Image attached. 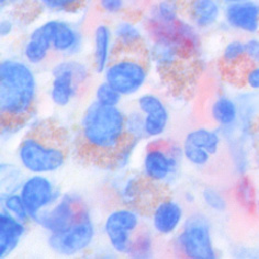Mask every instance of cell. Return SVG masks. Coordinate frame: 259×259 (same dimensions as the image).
<instances>
[{"mask_svg":"<svg viewBox=\"0 0 259 259\" xmlns=\"http://www.w3.org/2000/svg\"><path fill=\"white\" fill-rule=\"evenodd\" d=\"M0 2H2L3 8H5V7H9V6L12 4H15L17 0H0Z\"/></svg>","mask_w":259,"mask_h":259,"instance_id":"cell-41","label":"cell"},{"mask_svg":"<svg viewBox=\"0 0 259 259\" xmlns=\"http://www.w3.org/2000/svg\"><path fill=\"white\" fill-rule=\"evenodd\" d=\"M183 14L184 3L180 0H154L142 20L146 37L153 38L164 34L183 18Z\"/></svg>","mask_w":259,"mask_h":259,"instance_id":"cell-13","label":"cell"},{"mask_svg":"<svg viewBox=\"0 0 259 259\" xmlns=\"http://www.w3.org/2000/svg\"><path fill=\"white\" fill-rule=\"evenodd\" d=\"M83 49V35L74 23L56 19L53 36V54L62 58L77 57Z\"/></svg>","mask_w":259,"mask_h":259,"instance_id":"cell-20","label":"cell"},{"mask_svg":"<svg viewBox=\"0 0 259 259\" xmlns=\"http://www.w3.org/2000/svg\"><path fill=\"white\" fill-rule=\"evenodd\" d=\"M202 200L209 209L215 212H223L226 209V200L222 193L212 187H206L202 191Z\"/></svg>","mask_w":259,"mask_h":259,"instance_id":"cell-38","label":"cell"},{"mask_svg":"<svg viewBox=\"0 0 259 259\" xmlns=\"http://www.w3.org/2000/svg\"><path fill=\"white\" fill-rule=\"evenodd\" d=\"M56 19L45 21L30 32L22 45V58L32 66L47 63L53 54V36Z\"/></svg>","mask_w":259,"mask_h":259,"instance_id":"cell-15","label":"cell"},{"mask_svg":"<svg viewBox=\"0 0 259 259\" xmlns=\"http://www.w3.org/2000/svg\"><path fill=\"white\" fill-rule=\"evenodd\" d=\"M223 19L233 30L248 34L257 33L259 32V3L257 0H245L224 5Z\"/></svg>","mask_w":259,"mask_h":259,"instance_id":"cell-16","label":"cell"},{"mask_svg":"<svg viewBox=\"0 0 259 259\" xmlns=\"http://www.w3.org/2000/svg\"><path fill=\"white\" fill-rule=\"evenodd\" d=\"M153 234L148 230H142L141 228L133 236L131 248H130L127 256L135 259H147L153 257Z\"/></svg>","mask_w":259,"mask_h":259,"instance_id":"cell-28","label":"cell"},{"mask_svg":"<svg viewBox=\"0 0 259 259\" xmlns=\"http://www.w3.org/2000/svg\"><path fill=\"white\" fill-rule=\"evenodd\" d=\"M95 235V224L90 211L86 206L78 219L68 229L49 234L48 245L57 255L77 256L93 245Z\"/></svg>","mask_w":259,"mask_h":259,"instance_id":"cell-8","label":"cell"},{"mask_svg":"<svg viewBox=\"0 0 259 259\" xmlns=\"http://www.w3.org/2000/svg\"><path fill=\"white\" fill-rule=\"evenodd\" d=\"M19 193L23 200L31 222L41 214L43 211L55 204L63 194L48 175L30 174L24 178Z\"/></svg>","mask_w":259,"mask_h":259,"instance_id":"cell-10","label":"cell"},{"mask_svg":"<svg viewBox=\"0 0 259 259\" xmlns=\"http://www.w3.org/2000/svg\"><path fill=\"white\" fill-rule=\"evenodd\" d=\"M131 3L132 0H96L99 11L109 17H122Z\"/></svg>","mask_w":259,"mask_h":259,"instance_id":"cell-37","label":"cell"},{"mask_svg":"<svg viewBox=\"0 0 259 259\" xmlns=\"http://www.w3.org/2000/svg\"><path fill=\"white\" fill-rule=\"evenodd\" d=\"M125 116L120 106H102L95 100L89 103L78 125L80 151L92 160L112 168L115 154L128 139Z\"/></svg>","mask_w":259,"mask_h":259,"instance_id":"cell-1","label":"cell"},{"mask_svg":"<svg viewBox=\"0 0 259 259\" xmlns=\"http://www.w3.org/2000/svg\"><path fill=\"white\" fill-rule=\"evenodd\" d=\"M41 9L52 14H73L82 8L87 0H34Z\"/></svg>","mask_w":259,"mask_h":259,"instance_id":"cell-30","label":"cell"},{"mask_svg":"<svg viewBox=\"0 0 259 259\" xmlns=\"http://www.w3.org/2000/svg\"><path fill=\"white\" fill-rule=\"evenodd\" d=\"M184 141L203 148L206 152H209L212 156L218 154L222 142L221 137L218 132L205 127L194 128L192 131L188 132Z\"/></svg>","mask_w":259,"mask_h":259,"instance_id":"cell-26","label":"cell"},{"mask_svg":"<svg viewBox=\"0 0 259 259\" xmlns=\"http://www.w3.org/2000/svg\"><path fill=\"white\" fill-rule=\"evenodd\" d=\"M211 115L217 124L221 127H231L236 123L238 109L234 100L228 96H220L212 103Z\"/></svg>","mask_w":259,"mask_h":259,"instance_id":"cell-25","label":"cell"},{"mask_svg":"<svg viewBox=\"0 0 259 259\" xmlns=\"http://www.w3.org/2000/svg\"><path fill=\"white\" fill-rule=\"evenodd\" d=\"M239 2H245V0H221V3H222L223 5L234 4V3H239Z\"/></svg>","mask_w":259,"mask_h":259,"instance_id":"cell-42","label":"cell"},{"mask_svg":"<svg viewBox=\"0 0 259 259\" xmlns=\"http://www.w3.org/2000/svg\"><path fill=\"white\" fill-rule=\"evenodd\" d=\"M37 78L23 58L7 57L0 64V113L3 131L25 125L35 112Z\"/></svg>","mask_w":259,"mask_h":259,"instance_id":"cell-2","label":"cell"},{"mask_svg":"<svg viewBox=\"0 0 259 259\" xmlns=\"http://www.w3.org/2000/svg\"><path fill=\"white\" fill-rule=\"evenodd\" d=\"M67 156L65 133L49 123H41L25 134L17 151L21 168L29 174L56 172L66 163Z\"/></svg>","mask_w":259,"mask_h":259,"instance_id":"cell-3","label":"cell"},{"mask_svg":"<svg viewBox=\"0 0 259 259\" xmlns=\"http://www.w3.org/2000/svg\"><path fill=\"white\" fill-rule=\"evenodd\" d=\"M245 42L241 40H232L225 44L221 54V65L225 73L239 66L246 60Z\"/></svg>","mask_w":259,"mask_h":259,"instance_id":"cell-27","label":"cell"},{"mask_svg":"<svg viewBox=\"0 0 259 259\" xmlns=\"http://www.w3.org/2000/svg\"><path fill=\"white\" fill-rule=\"evenodd\" d=\"M183 150H184L185 159L192 166L204 167L210 163L212 155L201 147H198L196 145L184 141Z\"/></svg>","mask_w":259,"mask_h":259,"instance_id":"cell-35","label":"cell"},{"mask_svg":"<svg viewBox=\"0 0 259 259\" xmlns=\"http://www.w3.org/2000/svg\"><path fill=\"white\" fill-rule=\"evenodd\" d=\"M86 206L82 199L77 194H64L55 204L43 211L33 223L49 234L60 233L68 229Z\"/></svg>","mask_w":259,"mask_h":259,"instance_id":"cell-11","label":"cell"},{"mask_svg":"<svg viewBox=\"0 0 259 259\" xmlns=\"http://www.w3.org/2000/svg\"><path fill=\"white\" fill-rule=\"evenodd\" d=\"M238 203L246 210H252L255 206V190L250 180L247 177H242L238 180L235 189Z\"/></svg>","mask_w":259,"mask_h":259,"instance_id":"cell-34","label":"cell"},{"mask_svg":"<svg viewBox=\"0 0 259 259\" xmlns=\"http://www.w3.org/2000/svg\"><path fill=\"white\" fill-rule=\"evenodd\" d=\"M141 229V213L137 208L123 205L111 211L103 222L102 231L112 250L128 255L133 236Z\"/></svg>","mask_w":259,"mask_h":259,"instance_id":"cell-9","label":"cell"},{"mask_svg":"<svg viewBox=\"0 0 259 259\" xmlns=\"http://www.w3.org/2000/svg\"><path fill=\"white\" fill-rule=\"evenodd\" d=\"M146 55L151 65L161 72L176 68L183 61L187 60L178 45L166 37L147 40Z\"/></svg>","mask_w":259,"mask_h":259,"instance_id":"cell-19","label":"cell"},{"mask_svg":"<svg viewBox=\"0 0 259 259\" xmlns=\"http://www.w3.org/2000/svg\"><path fill=\"white\" fill-rule=\"evenodd\" d=\"M124 98L118 90H115L110 83L107 81H101L98 86L96 87L94 93V100L100 103L102 106L108 107H118L122 99Z\"/></svg>","mask_w":259,"mask_h":259,"instance_id":"cell-31","label":"cell"},{"mask_svg":"<svg viewBox=\"0 0 259 259\" xmlns=\"http://www.w3.org/2000/svg\"><path fill=\"white\" fill-rule=\"evenodd\" d=\"M151 63L146 50L141 52H115L103 72V80L110 83L123 97H132L141 93L148 80Z\"/></svg>","mask_w":259,"mask_h":259,"instance_id":"cell-4","label":"cell"},{"mask_svg":"<svg viewBox=\"0 0 259 259\" xmlns=\"http://www.w3.org/2000/svg\"><path fill=\"white\" fill-rule=\"evenodd\" d=\"M2 210L20 220V221L25 223L31 222L28 210L25 208L23 200L19 192L2 194Z\"/></svg>","mask_w":259,"mask_h":259,"instance_id":"cell-29","label":"cell"},{"mask_svg":"<svg viewBox=\"0 0 259 259\" xmlns=\"http://www.w3.org/2000/svg\"><path fill=\"white\" fill-rule=\"evenodd\" d=\"M145 184L143 177L135 176V175H127L124 178H122L115 185L116 197L120 199L122 205L138 209Z\"/></svg>","mask_w":259,"mask_h":259,"instance_id":"cell-24","label":"cell"},{"mask_svg":"<svg viewBox=\"0 0 259 259\" xmlns=\"http://www.w3.org/2000/svg\"><path fill=\"white\" fill-rule=\"evenodd\" d=\"M89 78L90 67L85 62L76 57L62 58L51 69L50 100L56 107H67L79 96Z\"/></svg>","mask_w":259,"mask_h":259,"instance_id":"cell-6","label":"cell"},{"mask_svg":"<svg viewBox=\"0 0 259 259\" xmlns=\"http://www.w3.org/2000/svg\"><path fill=\"white\" fill-rule=\"evenodd\" d=\"M125 130L128 139L137 140L139 142L146 139L144 130V115L138 109L126 113Z\"/></svg>","mask_w":259,"mask_h":259,"instance_id":"cell-33","label":"cell"},{"mask_svg":"<svg viewBox=\"0 0 259 259\" xmlns=\"http://www.w3.org/2000/svg\"><path fill=\"white\" fill-rule=\"evenodd\" d=\"M174 248L177 254L189 259H214L211 224L201 213H192L183 223L175 237Z\"/></svg>","mask_w":259,"mask_h":259,"instance_id":"cell-7","label":"cell"},{"mask_svg":"<svg viewBox=\"0 0 259 259\" xmlns=\"http://www.w3.org/2000/svg\"><path fill=\"white\" fill-rule=\"evenodd\" d=\"M246 57L255 64H259V38H249L245 42Z\"/></svg>","mask_w":259,"mask_h":259,"instance_id":"cell-39","label":"cell"},{"mask_svg":"<svg viewBox=\"0 0 259 259\" xmlns=\"http://www.w3.org/2000/svg\"><path fill=\"white\" fill-rule=\"evenodd\" d=\"M115 52H141L146 50L147 37L142 22L121 17L112 25Z\"/></svg>","mask_w":259,"mask_h":259,"instance_id":"cell-17","label":"cell"},{"mask_svg":"<svg viewBox=\"0 0 259 259\" xmlns=\"http://www.w3.org/2000/svg\"><path fill=\"white\" fill-rule=\"evenodd\" d=\"M137 109L144 115L145 137L160 139L169 125L170 113L163 99L155 94H142L137 99Z\"/></svg>","mask_w":259,"mask_h":259,"instance_id":"cell-14","label":"cell"},{"mask_svg":"<svg viewBox=\"0 0 259 259\" xmlns=\"http://www.w3.org/2000/svg\"><path fill=\"white\" fill-rule=\"evenodd\" d=\"M184 15L200 31L214 27L223 16L221 0H186Z\"/></svg>","mask_w":259,"mask_h":259,"instance_id":"cell-21","label":"cell"},{"mask_svg":"<svg viewBox=\"0 0 259 259\" xmlns=\"http://www.w3.org/2000/svg\"><path fill=\"white\" fill-rule=\"evenodd\" d=\"M29 223L2 210L0 214V258H7L20 245Z\"/></svg>","mask_w":259,"mask_h":259,"instance_id":"cell-23","label":"cell"},{"mask_svg":"<svg viewBox=\"0 0 259 259\" xmlns=\"http://www.w3.org/2000/svg\"><path fill=\"white\" fill-rule=\"evenodd\" d=\"M15 28V23L10 18H3L2 22H0V34H2L3 38H7L14 33Z\"/></svg>","mask_w":259,"mask_h":259,"instance_id":"cell-40","label":"cell"},{"mask_svg":"<svg viewBox=\"0 0 259 259\" xmlns=\"http://www.w3.org/2000/svg\"><path fill=\"white\" fill-rule=\"evenodd\" d=\"M21 178L20 168L9 164L2 165V194L19 192L23 179Z\"/></svg>","mask_w":259,"mask_h":259,"instance_id":"cell-32","label":"cell"},{"mask_svg":"<svg viewBox=\"0 0 259 259\" xmlns=\"http://www.w3.org/2000/svg\"><path fill=\"white\" fill-rule=\"evenodd\" d=\"M183 144L164 140H152L145 148L142 172L147 183L167 187L177 178L184 159Z\"/></svg>","mask_w":259,"mask_h":259,"instance_id":"cell-5","label":"cell"},{"mask_svg":"<svg viewBox=\"0 0 259 259\" xmlns=\"http://www.w3.org/2000/svg\"><path fill=\"white\" fill-rule=\"evenodd\" d=\"M148 214L153 231L160 236L176 234L185 221L183 204L169 196L156 197Z\"/></svg>","mask_w":259,"mask_h":259,"instance_id":"cell-12","label":"cell"},{"mask_svg":"<svg viewBox=\"0 0 259 259\" xmlns=\"http://www.w3.org/2000/svg\"><path fill=\"white\" fill-rule=\"evenodd\" d=\"M140 142L133 139H127L124 144L115 154L112 161V169L114 170H123L131 163L132 156L134 155V151Z\"/></svg>","mask_w":259,"mask_h":259,"instance_id":"cell-36","label":"cell"},{"mask_svg":"<svg viewBox=\"0 0 259 259\" xmlns=\"http://www.w3.org/2000/svg\"><path fill=\"white\" fill-rule=\"evenodd\" d=\"M161 37L169 38L176 43L187 60H194L201 54L202 41L200 30L194 27L187 18L183 17L179 19Z\"/></svg>","mask_w":259,"mask_h":259,"instance_id":"cell-22","label":"cell"},{"mask_svg":"<svg viewBox=\"0 0 259 259\" xmlns=\"http://www.w3.org/2000/svg\"><path fill=\"white\" fill-rule=\"evenodd\" d=\"M115 53L112 27L108 23L97 24L93 31L92 69L102 75Z\"/></svg>","mask_w":259,"mask_h":259,"instance_id":"cell-18","label":"cell"}]
</instances>
